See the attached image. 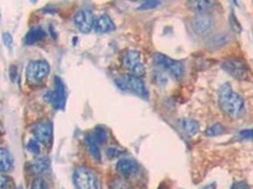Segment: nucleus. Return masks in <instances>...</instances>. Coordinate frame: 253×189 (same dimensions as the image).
<instances>
[{"label": "nucleus", "instance_id": "obj_1", "mask_svg": "<svg viewBox=\"0 0 253 189\" xmlns=\"http://www.w3.org/2000/svg\"><path fill=\"white\" fill-rule=\"evenodd\" d=\"M218 102L220 109L232 119L239 118L245 112V100L232 90L230 83H224L219 89Z\"/></svg>", "mask_w": 253, "mask_h": 189}, {"label": "nucleus", "instance_id": "obj_2", "mask_svg": "<svg viewBox=\"0 0 253 189\" xmlns=\"http://www.w3.org/2000/svg\"><path fill=\"white\" fill-rule=\"evenodd\" d=\"M153 62H155V66L158 69L167 72L175 80H181L184 77L185 66L181 61L172 60V58L167 57L162 53H155L153 55Z\"/></svg>", "mask_w": 253, "mask_h": 189}, {"label": "nucleus", "instance_id": "obj_3", "mask_svg": "<svg viewBox=\"0 0 253 189\" xmlns=\"http://www.w3.org/2000/svg\"><path fill=\"white\" fill-rule=\"evenodd\" d=\"M115 85L122 90V91L129 92V94H137L139 97L147 100L148 98V90L146 87V83L141 77L133 75L122 76V77L115 80Z\"/></svg>", "mask_w": 253, "mask_h": 189}, {"label": "nucleus", "instance_id": "obj_4", "mask_svg": "<svg viewBox=\"0 0 253 189\" xmlns=\"http://www.w3.org/2000/svg\"><path fill=\"white\" fill-rule=\"evenodd\" d=\"M74 184L76 189H101L98 175L85 166H80L74 172Z\"/></svg>", "mask_w": 253, "mask_h": 189}, {"label": "nucleus", "instance_id": "obj_5", "mask_svg": "<svg viewBox=\"0 0 253 189\" xmlns=\"http://www.w3.org/2000/svg\"><path fill=\"white\" fill-rule=\"evenodd\" d=\"M221 68L224 69L228 75L236 78V80L243 81L252 78V73H251V69L247 63L245 61L238 60V58L225 60L224 62L221 63Z\"/></svg>", "mask_w": 253, "mask_h": 189}, {"label": "nucleus", "instance_id": "obj_6", "mask_svg": "<svg viewBox=\"0 0 253 189\" xmlns=\"http://www.w3.org/2000/svg\"><path fill=\"white\" fill-rule=\"evenodd\" d=\"M27 80L29 83L37 85L43 82L49 73V64L46 61H31L27 66Z\"/></svg>", "mask_w": 253, "mask_h": 189}, {"label": "nucleus", "instance_id": "obj_7", "mask_svg": "<svg viewBox=\"0 0 253 189\" xmlns=\"http://www.w3.org/2000/svg\"><path fill=\"white\" fill-rule=\"evenodd\" d=\"M66 97L67 92L65 83L60 77H55V90L46 92L44 94V100L51 103L56 110H63L65 103H66Z\"/></svg>", "mask_w": 253, "mask_h": 189}, {"label": "nucleus", "instance_id": "obj_8", "mask_svg": "<svg viewBox=\"0 0 253 189\" xmlns=\"http://www.w3.org/2000/svg\"><path fill=\"white\" fill-rule=\"evenodd\" d=\"M95 22H96V18L94 17V13L89 9L79 10L74 18V23H75L76 28L85 34L90 33L91 29L95 28Z\"/></svg>", "mask_w": 253, "mask_h": 189}, {"label": "nucleus", "instance_id": "obj_9", "mask_svg": "<svg viewBox=\"0 0 253 189\" xmlns=\"http://www.w3.org/2000/svg\"><path fill=\"white\" fill-rule=\"evenodd\" d=\"M33 135L40 143L44 145H49L52 141V135H53V129H52V123L49 121H42L38 123L37 125L33 126Z\"/></svg>", "mask_w": 253, "mask_h": 189}, {"label": "nucleus", "instance_id": "obj_10", "mask_svg": "<svg viewBox=\"0 0 253 189\" xmlns=\"http://www.w3.org/2000/svg\"><path fill=\"white\" fill-rule=\"evenodd\" d=\"M193 31L199 35H205L211 32L214 27V19L208 14H200L195 17L191 22Z\"/></svg>", "mask_w": 253, "mask_h": 189}, {"label": "nucleus", "instance_id": "obj_11", "mask_svg": "<svg viewBox=\"0 0 253 189\" xmlns=\"http://www.w3.org/2000/svg\"><path fill=\"white\" fill-rule=\"evenodd\" d=\"M117 172L123 178H129L139 172V165L132 158H122L117 163Z\"/></svg>", "mask_w": 253, "mask_h": 189}, {"label": "nucleus", "instance_id": "obj_12", "mask_svg": "<svg viewBox=\"0 0 253 189\" xmlns=\"http://www.w3.org/2000/svg\"><path fill=\"white\" fill-rule=\"evenodd\" d=\"M141 53L138 51H134V49H128V51L124 52L123 58V66L126 67V69H129V72H132L133 69L137 66H139L142 63L141 61Z\"/></svg>", "mask_w": 253, "mask_h": 189}, {"label": "nucleus", "instance_id": "obj_13", "mask_svg": "<svg viewBox=\"0 0 253 189\" xmlns=\"http://www.w3.org/2000/svg\"><path fill=\"white\" fill-rule=\"evenodd\" d=\"M51 169V159L48 157H41L37 158L33 163H32V173L38 177L47 174Z\"/></svg>", "mask_w": 253, "mask_h": 189}, {"label": "nucleus", "instance_id": "obj_14", "mask_svg": "<svg viewBox=\"0 0 253 189\" xmlns=\"http://www.w3.org/2000/svg\"><path fill=\"white\" fill-rule=\"evenodd\" d=\"M94 29L98 32V33H109V32L114 31L115 24L109 15L101 14L100 17L96 18Z\"/></svg>", "mask_w": 253, "mask_h": 189}, {"label": "nucleus", "instance_id": "obj_15", "mask_svg": "<svg viewBox=\"0 0 253 189\" xmlns=\"http://www.w3.org/2000/svg\"><path fill=\"white\" fill-rule=\"evenodd\" d=\"M14 168V159H13V155L10 154V152L3 148L0 149V170L3 174L10 172Z\"/></svg>", "mask_w": 253, "mask_h": 189}, {"label": "nucleus", "instance_id": "obj_16", "mask_svg": "<svg viewBox=\"0 0 253 189\" xmlns=\"http://www.w3.org/2000/svg\"><path fill=\"white\" fill-rule=\"evenodd\" d=\"M46 37L47 33L42 27H35V28H32L31 31L27 33L24 42H26V44H28V46H32V44H36L38 43V42H41V40H43Z\"/></svg>", "mask_w": 253, "mask_h": 189}, {"label": "nucleus", "instance_id": "obj_17", "mask_svg": "<svg viewBox=\"0 0 253 189\" xmlns=\"http://www.w3.org/2000/svg\"><path fill=\"white\" fill-rule=\"evenodd\" d=\"M85 144H86V148L89 150V153L91 154V157L94 158L95 160H101V150H100V144L95 140V138L92 136V134H89L85 138Z\"/></svg>", "mask_w": 253, "mask_h": 189}, {"label": "nucleus", "instance_id": "obj_18", "mask_svg": "<svg viewBox=\"0 0 253 189\" xmlns=\"http://www.w3.org/2000/svg\"><path fill=\"white\" fill-rule=\"evenodd\" d=\"M178 126H180V129L182 131H185L189 135H195L199 131V129H200V125H199L198 121L191 120V119H182L178 123Z\"/></svg>", "mask_w": 253, "mask_h": 189}, {"label": "nucleus", "instance_id": "obj_19", "mask_svg": "<svg viewBox=\"0 0 253 189\" xmlns=\"http://www.w3.org/2000/svg\"><path fill=\"white\" fill-rule=\"evenodd\" d=\"M187 5L190 6V9L191 10H194V12L198 13L199 15L200 14H207V12H209L210 9L213 8L214 3L213 1H189L187 3Z\"/></svg>", "mask_w": 253, "mask_h": 189}, {"label": "nucleus", "instance_id": "obj_20", "mask_svg": "<svg viewBox=\"0 0 253 189\" xmlns=\"http://www.w3.org/2000/svg\"><path fill=\"white\" fill-rule=\"evenodd\" d=\"M92 136L95 138V140L100 144V146L105 145V144L108 143V140H109V134H108L107 129H105V127H101V126L96 127V129L92 131Z\"/></svg>", "mask_w": 253, "mask_h": 189}, {"label": "nucleus", "instance_id": "obj_21", "mask_svg": "<svg viewBox=\"0 0 253 189\" xmlns=\"http://www.w3.org/2000/svg\"><path fill=\"white\" fill-rule=\"evenodd\" d=\"M109 187L110 189H133L129 182L124 179V178H115L110 182Z\"/></svg>", "mask_w": 253, "mask_h": 189}, {"label": "nucleus", "instance_id": "obj_22", "mask_svg": "<svg viewBox=\"0 0 253 189\" xmlns=\"http://www.w3.org/2000/svg\"><path fill=\"white\" fill-rule=\"evenodd\" d=\"M225 127L221 124H214V125L209 126L205 131V135L207 136H219L221 134H225Z\"/></svg>", "mask_w": 253, "mask_h": 189}, {"label": "nucleus", "instance_id": "obj_23", "mask_svg": "<svg viewBox=\"0 0 253 189\" xmlns=\"http://www.w3.org/2000/svg\"><path fill=\"white\" fill-rule=\"evenodd\" d=\"M41 146H42V143H40L37 139L33 138L28 141V144H27V149H28V152L32 153V154H40Z\"/></svg>", "mask_w": 253, "mask_h": 189}, {"label": "nucleus", "instance_id": "obj_24", "mask_svg": "<svg viewBox=\"0 0 253 189\" xmlns=\"http://www.w3.org/2000/svg\"><path fill=\"white\" fill-rule=\"evenodd\" d=\"M0 189H15L14 182L10 177L5 174H1L0 177Z\"/></svg>", "mask_w": 253, "mask_h": 189}, {"label": "nucleus", "instance_id": "obj_25", "mask_svg": "<svg viewBox=\"0 0 253 189\" xmlns=\"http://www.w3.org/2000/svg\"><path fill=\"white\" fill-rule=\"evenodd\" d=\"M153 77H155V82L157 83L158 86H166V83H167V77L166 75H165V72L164 71H156L155 72V75H153Z\"/></svg>", "mask_w": 253, "mask_h": 189}, {"label": "nucleus", "instance_id": "obj_26", "mask_svg": "<svg viewBox=\"0 0 253 189\" xmlns=\"http://www.w3.org/2000/svg\"><path fill=\"white\" fill-rule=\"evenodd\" d=\"M31 189H48V184L42 177H37L32 183Z\"/></svg>", "mask_w": 253, "mask_h": 189}, {"label": "nucleus", "instance_id": "obj_27", "mask_svg": "<svg viewBox=\"0 0 253 189\" xmlns=\"http://www.w3.org/2000/svg\"><path fill=\"white\" fill-rule=\"evenodd\" d=\"M160 4H161V1H156V0H153V1H144V3L139 5L138 9H141V10H150V9L157 8Z\"/></svg>", "mask_w": 253, "mask_h": 189}, {"label": "nucleus", "instance_id": "obj_28", "mask_svg": "<svg viewBox=\"0 0 253 189\" xmlns=\"http://www.w3.org/2000/svg\"><path fill=\"white\" fill-rule=\"evenodd\" d=\"M123 153V150H121L119 148H108L107 149V157L109 159H115V158H119Z\"/></svg>", "mask_w": 253, "mask_h": 189}, {"label": "nucleus", "instance_id": "obj_29", "mask_svg": "<svg viewBox=\"0 0 253 189\" xmlns=\"http://www.w3.org/2000/svg\"><path fill=\"white\" fill-rule=\"evenodd\" d=\"M239 138L245 139V140H253V129L243 130L239 132Z\"/></svg>", "mask_w": 253, "mask_h": 189}, {"label": "nucleus", "instance_id": "obj_30", "mask_svg": "<svg viewBox=\"0 0 253 189\" xmlns=\"http://www.w3.org/2000/svg\"><path fill=\"white\" fill-rule=\"evenodd\" d=\"M230 189H251L250 186L245 182H236L233 186L230 187Z\"/></svg>", "mask_w": 253, "mask_h": 189}, {"label": "nucleus", "instance_id": "obj_31", "mask_svg": "<svg viewBox=\"0 0 253 189\" xmlns=\"http://www.w3.org/2000/svg\"><path fill=\"white\" fill-rule=\"evenodd\" d=\"M3 42L6 47H12L13 44V38L9 33H4L3 34Z\"/></svg>", "mask_w": 253, "mask_h": 189}, {"label": "nucleus", "instance_id": "obj_32", "mask_svg": "<svg viewBox=\"0 0 253 189\" xmlns=\"http://www.w3.org/2000/svg\"><path fill=\"white\" fill-rule=\"evenodd\" d=\"M202 189H216V184H215V183H213V184H209V186L204 187V188H202Z\"/></svg>", "mask_w": 253, "mask_h": 189}, {"label": "nucleus", "instance_id": "obj_33", "mask_svg": "<svg viewBox=\"0 0 253 189\" xmlns=\"http://www.w3.org/2000/svg\"><path fill=\"white\" fill-rule=\"evenodd\" d=\"M17 189H22V187H20V188H17Z\"/></svg>", "mask_w": 253, "mask_h": 189}]
</instances>
